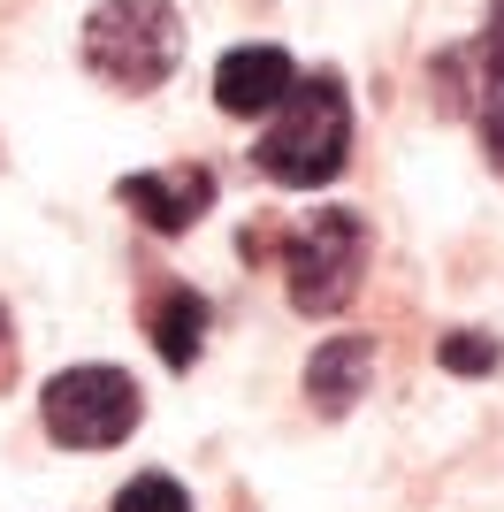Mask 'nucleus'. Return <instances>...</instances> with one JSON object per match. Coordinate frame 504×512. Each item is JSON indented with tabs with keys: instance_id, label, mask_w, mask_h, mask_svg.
Instances as JSON below:
<instances>
[{
	"instance_id": "9",
	"label": "nucleus",
	"mask_w": 504,
	"mask_h": 512,
	"mask_svg": "<svg viewBox=\"0 0 504 512\" xmlns=\"http://www.w3.org/2000/svg\"><path fill=\"white\" fill-rule=\"evenodd\" d=\"M436 360L451 367V375H489V367H497V337H482V329H451V337L436 344Z\"/></svg>"
},
{
	"instance_id": "3",
	"label": "nucleus",
	"mask_w": 504,
	"mask_h": 512,
	"mask_svg": "<svg viewBox=\"0 0 504 512\" xmlns=\"http://www.w3.org/2000/svg\"><path fill=\"white\" fill-rule=\"evenodd\" d=\"M367 253H375V237H367V214L352 207H321L306 214L283 245V276H291V306L298 314H344L359 299V276H367Z\"/></svg>"
},
{
	"instance_id": "5",
	"label": "nucleus",
	"mask_w": 504,
	"mask_h": 512,
	"mask_svg": "<svg viewBox=\"0 0 504 512\" xmlns=\"http://www.w3.org/2000/svg\"><path fill=\"white\" fill-rule=\"evenodd\" d=\"M298 85V69L283 46H230L222 54V69H214V100H222V115H275V100Z\"/></svg>"
},
{
	"instance_id": "8",
	"label": "nucleus",
	"mask_w": 504,
	"mask_h": 512,
	"mask_svg": "<svg viewBox=\"0 0 504 512\" xmlns=\"http://www.w3.org/2000/svg\"><path fill=\"white\" fill-rule=\"evenodd\" d=\"M153 344H161L168 367H191L199 344H207V299L199 291H161L153 299Z\"/></svg>"
},
{
	"instance_id": "6",
	"label": "nucleus",
	"mask_w": 504,
	"mask_h": 512,
	"mask_svg": "<svg viewBox=\"0 0 504 512\" xmlns=\"http://www.w3.org/2000/svg\"><path fill=\"white\" fill-rule=\"evenodd\" d=\"M123 207L138 214L146 230L176 237V230H191V222L214 207V176L207 169H146V176H123Z\"/></svg>"
},
{
	"instance_id": "10",
	"label": "nucleus",
	"mask_w": 504,
	"mask_h": 512,
	"mask_svg": "<svg viewBox=\"0 0 504 512\" xmlns=\"http://www.w3.org/2000/svg\"><path fill=\"white\" fill-rule=\"evenodd\" d=\"M115 512H191L184 482H168V474H138L123 497H115Z\"/></svg>"
},
{
	"instance_id": "12",
	"label": "nucleus",
	"mask_w": 504,
	"mask_h": 512,
	"mask_svg": "<svg viewBox=\"0 0 504 512\" xmlns=\"http://www.w3.org/2000/svg\"><path fill=\"white\" fill-rule=\"evenodd\" d=\"M0 352H8V314H0Z\"/></svg>"
},
{
	"instance_id": "11",
	"label": "nucleus",
	"mask_w": 504,
	"mask_h": 512,
	"mask_svg": "<svg viewBox=\"0 0 504 512\" xmlns=\"http://www.w3.org/2000/svg\"><path fill=\"white\" fill-rule=\"evenodd\" d=\"M482 46H489V54L504 62V0H497V23H489V39H482Z\"/></svg>"
},
{
	"instance_id": "2",
	"label": "nucleus",
	"mask_w": 504,
	"mask_h": 512,
	"mask_svg": "<svg viewBox=\"0 0 504 512\" xmlns=\"http://www.w3.org/2000/svg\"><path fill=\"white\" fill-rule=\"evenodd\" d=\"M184 54V16L168 0H100L84 16V62L123 92H153Z\"/></svg>"
},
{
	"instance_id": "7",
	"label": "nucleus",
	"mask_w": 504,
	"mask_h": 512,
	"mask_svg": "<svg viewBox=\"0 0 504 512\" xmlns=\"http://www.w3.org/2000/svg\"><path fill=\"white\" fill-rule=\"evenodd\" d=\"M367 375H375V344L367 337H329L306 360V398L321 413H352V398H367Z\"/></svg>"
},
{
	"instance_id": "4",
	"label": "nucleus",
	"mask_w": 504,
	"mask_h": 512,
	"mask_svg": "<svg viewBox=\"0 0 504 512\" xmlns=\"http://www.w3.org/2000/svg\"><path fill=\"white\" fill-rule=\"evenodd\" d=\"M39 413H46V436H54V444L107 451L138 428V383H130L123 367H62V375L46 383Z\"/></svg>"
},
{
	"instance_id": "1",
	"label": "nucleus",
	"mask_w": 504,
	"mask_h": 512,
	"mask_svg": "<svg viewBox=\"0 0 504 512\" xmlns=\"http://www.w3.org/2000/svg\"><path fill=\"white\" fill-rule=\"evenodd\" d=\"M344 153H352V107L336 92V77H298L260 130V169L291 192H314L344 169Z\"/></svg>"
}]
</instances>
